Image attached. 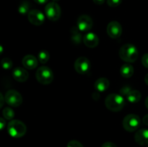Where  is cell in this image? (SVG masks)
Returning <instances> with one entry per match:
<instances>
[{
    "instance_id": "obj_33",
    "label": "cell",
    "mask_w": 148,
    "mask_h": 147,
    "mask_svg": "<svg viewBox=\"0 0 148 147\" xmlns=\"http://www.w3.org/2000/svg\"><path fill=\"white\" fill-rule=\"evenodd\" d=\"M34 1L38 4H46L49 0H34Z\"/></svg>"
},
{
    "instance_id": "obj_21",
    "label": "cell",
    "mask_w": 148,
    "mask_h": 147,
    "mask_svg": "<svg viewBox=\"0 0 148 147\" xmlns=\"http://www.w3.org/2000/svg\"><path fill=\"white\" fill-rule=\"evenodd\" d=\"M49 58H50L49 53L46 50H40L38 55V61H40L41 63H46V62H48V61L49 60Z\"/></svg>"
},
{
    "instance_id": "obj_6",
    "label": "cell",
    "mask_w": 148,
    "mask_h": 147,
    "mask_svg": "<svg viewBox=\"0 0 148 147\" xmlns=\"http://www.w3.org/2000/svg\"><path fill=\"white\" fill-rule=\"evenodd\" d=\"M45 13L46 17L51 21H57L61 17L62 10L60 6L54 1H51L46 4L45 7Z\"/></svg>"
},
{
    "instance_id": "obj_23",
    "label": "cell",
    "mask_w": 148,
    "mask_h": 147,
    "mask_svg": "<svg viewBox=\"0 0 148 147\" xmlns=\"http://www.w3.org/2000/svg\"><path fill=\"white\" fill-rule=\"evenodd\" d=\"M1 64L3 69L5 70H9L12 67V61L9 58H4L1 61Z\"/></svg>"
},
{
    "instance_id": "obj_13",
    "label": "cell",
    "mask_w": 148,
    "mask_h": 147,
    "mask_svg": "<svg viewBox=\"0 0 148 147\" xmlns=\"http://www.w3.org/2000/svg\"><path fill=\"white\" fill-rule=\"evenodd\" d=\"M13 78L19 82H24L27 80L29 77L28 72L22 67H17L12 71Z\"/></svg>"
},
{
    "instance_id": "obj_20",
    "label": "cell",
    "mask_w": 148,
    "mask_h": 147,
    "mask_svg": "<svg viewBox=\"0 0 148 147\" xmlns=\"http://www.w3.org/2000/svg\"><path fill=\"white\" fill-rule=\"evenodd\" d=\"M30 3L28 2L27 1H23L21 2V4L19 5L18 7V12L20 14H28L29 12L30 11Z\"/></svg>"
},
{
    "instance_id": "obj_22",
    "label": "cell",
    "mask_w": 148,
    "mask_h": 147,
    "mask_svg": "<svg viewBox=\"0 0 148 147\" xmlns=\"http://www.w3.org/2000/svg\"><path fill=\"white\" fill-rule=\"evenodd\" d=\"M3 117L5 118L6 120H13L14 117V112L12 108L7 107V108H4L2 111Z\"/></svg>"
},
{
    "instance_id": "obj_37",
    "label": "cell",
    "mask_w": 148,
    "mask_h": 147,
    "mask_svg": "<svg viewBox=\"0 0 148 147\" xmlns=\"http://www.w3.org/2000/svg\"><path fill=\"white\" fill-rule=\"evenodd\" d=\"M147 147H148V146H147Z\"/></svg>"
},
{
    "instance_id": "obj_19",
    "label": "cell",
    "mask_w": 148,
    "mask_h": 147,
    "mask_svg": "<svg viewBox=\"0 0 148 147\" xmlns=\"http://www.w3.org/2000/svg\"><path fill=\"white\" fill-rule=\"evenodd\" d=\"M142 95L138 90H132L127 96V99L130 103H137L141 99Z\"/></svg>"
},
{
    "instance_id": "obj_24",
    "label": "cell",
    "mask_w": 148,
    "mask_h": 147,
    "mask_svg": "<svg viewBox=\"0 0 148 147\" xmlns=\"http://www.w3.org/2000/svg\"><path fill=\"white\" fill-rule=\"evenodd\" d=\"M122 0H107V4L111 7H116L121 4Z\"/></svg>"
},
{
    "instance_id": "obj_14",
    "label": "cell",
    "mask_w": 148,
    "mask_h": 147,
    "mask_svg": "<svg viewBox=\"0 0 148 147\" xmlns=\"http://www.w3.org/2000/svg\"><path fill=\"white\" fill-rule=\"evenodd\" d=\"M135 141L141 146L148 144V129L142 128L136 132L134 135Z\"/></svg>"
},
{
    "instance_id": "obj_5",
    "label": "cell",
    "mask_w": 148,
    "mask_h": 147,
    "mask_svg": "<svg viewBox=\"0 0 148 147\" xmlns=\"http://www.w3.org/2000/svg\"><path fill=\"white\" fill-rule=\"evenodd\" d=\"M123 127L128 132L137 131L140 125V117L135 114L127 115L123 120Z\"/></svg>"
},
{
    "instance_id": "obj_10",
    "label": "cell",
    "mask_w": 148,
    "mask_h": 147,
    "mask_svg": "<svg viewBox=\"0 0 148 147\" xmlns=\"http://www.w3.org/2000/svg\"><path fill=\"white\" fill-rule=\"evenodd\" d=\"M27 19L31 24L40 26L45 22V16L42 12L38 10H32L27 14Z\"/></svg>"
},
{
    "instance_id": "obj_31",
    "label": "cell",
    "mask_w": 148,
    "mask_h": 147,
    "mask_svg": "<svg viewBox=\"0 0 148 147\" xmlns=\"http://www.w3.org/2000/svg\"><path fill=\"white\" fill-rule=\"evenodd\" d=\"M143 122L145 125H147L148 126V114H147V115H145L144 117H143Z\"/></svg>"
},
{
    "instance_id": "obj_2",
    "label": "cell",
    "mask_w": 148,
    "mask_h": 147,
    "mask_svg": "<svg viewBox=\"0 0 148 147\" xmlns=\"http://www.w3.org/2000/svg\"><path fill=\"white\" fill-rule=\"evenodd\" d=\"M138 50L134 45L124 44L119 50V56L124 61L127 63H134L138 58Z\"/></svg>"
},
{
    "instance_id": "obj_9",
    "label": "cell",
    "mask_w": 148,
    "mask_h": 147,
    "mask_svg": "<svg viewBox=\"0 0 148 147\" xmlns=\"http://www.w3.org/2000/svg\"><path fill=\"white\" fill-rule=\"evenodd\" d=\"M93 22L92 18L87 14H82L79 16L77 21V27L81 32H88L91 30Z\"/></svg>"
},
{
    "instance_id": "obj_1",
    "label": "cell",
    "mask_w": 148,
    "mask_h": 147,
    "mask_svg": "<svg viewBox=\"0 0 148 147\" xmlns=\"http://www.w3.org/2000/svg\"><path fill=\"white\" fill-rule=\"evenodd\" d=\"M126 100L124 96L118 94H111L106 97L105 105L109 110L112 112H119L125 106Z\"/></svg>"
},
{
    "instance_id": "obj_32",
    "label": "cell",
    "mask_w": 148,
    "mask_h": 147,
    "mask_svg": "<svg viewBox=\"0 0 148 147\" xmlns=\"http://www.w3.org/2000/svg\"><path fill=\"white\" fill-rule=\"evenodd\" d=\"M92 1H93L95 4L101 5V4H103L104 2H105V0H92Z\"/></svg>"
},
{
    "instance_id": "obj_7",
    "label": "cell",
    "mask_w": 148,
    "mask_h": 147,
    "mask_svg": "<svg viewBox=\"0 0 148 147\" xmlns=\"http://www.w3.org/2000/svg\"><path fill=\"white\" fill-rule=\"evenodd\" d=\"M6 103L11 107H19L23 103V97L20 93L14 89H10L5 94Z\"/></svg>"
},
{
    "instance_id": "obj_16",
    "label": "cell",
    "mask_w": 148,
    "mask_h": 147,
    "mask_svg": "<svg viewBox=\"0 0 148 147\" xmlns=\"http://www.w3.org/2000/svg\"><path fill=\"white\" fill-rule=\"evenodd\" d=\"M110 85V82L107 78L101 77L97 79L94 84V87L96 91L100 92H103L106 91L108 89Z\"/></svg>"
},
{
    "instance_id": "obj_29",
    "label": "cell",
    "mask_w": 148,
    "mask_h": 147,
    "mask_svg": "<svg viewBox=\"0 0 148 147\" xmlns=\"http://www.w3.org/2000/svg\"><path fill=\"white\" fill-rule=\"evenodd\" d=\"M5 118H0V129L3 130L4 128L5 127L6 125V120Z\"/></svg>"
},
{
    "instance_id": "obj_30",
    "label": "cell",
    "mask_w": 148,
    "mask_h": 147,
    "mask_svg": "<svg viewBox=\"0 0 148 147\" xmlns=\"http://www.w3.org/2000/svg\"><path fill=\"white\" fill-rule=\"evenodd\" d=\"M0 99H1V102H0V107H1V108H2L3 107V105H4V102H6V101H5V97H4L2 95V94H0Z\"/></svg>"
},
{
    "instance_id": "obj_15",
    "label": "cell",
    "mask_w": 148,
    "mask_h": 147,
    "mask_svg": "<svg viewBox=\"0 0 148 147\" xmlns=\"http://www.w3.org/2000/svg\"><path fill=\"white\" fill-rule=\"evenodd\" d=\"M38 64V59L33 55H26L23 59V65L25 69L33 70L36 69Z\"/></svg>"
},
{
    "instance_id": "obj_4",
    "label": "cell",
    "mask_w": 148,
    "mask_h": 147,
    "mask_svg": "<svg viewBox=\"0 0 148 147\" xmlns=\"http://www.w3.org/2000/svg\"><path fill=\"white\" fill-rule=\"evenodd\" d=\"M36 76L38 82L44 85L51 84L53 79V71L48 66H41L38 68L36 71Z\"/></svg>"
},
{
    "instance_id": "obj_25",
    "label": "cell",
    "mask_w": 148,
    "mask_h": 147,
    "mask_svg": "<svg viewBox=\"0 0 148 147\" xmlns=\"http://www.w3.org/2000/svg\"><path fill=\"white\" fill-rule=\"evenodd\" d=\"M67 147H84L80 142L76 140H72L67 144Z\"/></svg>"
},
{
    "instance_id": "obj_26",
    "label": "cell",
    "mask_w": 148,
    "mask_h": 147,
    "mask_svg": "<svg viewBox=\"0 0 148 147\" xmlns=\"http://www.w3.org/2000/svg\"><path fill=\"white\" fill-rule=\"evenodd\" d=\"M132 90V89L130 86H123V87L121 88V90H120V93H121V95H122V96L127 97V95H128V94L130 93Z\"/></svg>"
},
{
    "instance_id": "obj_18",
    "label": "cell",
    "mask_w": 148,
    "mask_h": 147,
    "mask_svg": "<svg viewBox=\"0 0 148 147\" xmlns=\"http://www.w3.org/2000/svg\"><path fill=\"white\" fill-rule=\"evenodd\" d=\"M77 27H73L71 29V39L75 44L78 45L82 40V35Z\"/></svg>"
},
{
    "instance_id": "obj_35",
    "label": "cell",
    "mask_w": 148,
    "mask_h": 147,
    "mask_svg": "<svg viewBox=\"0 0 148 147\" xmlns=\"http://www.w3.org/2000/svg\"><path fill=\"white\" fill-rule=\"evenodd\" d=\"M145 106H146V108L148 109V97L146 98V99H145Z\"/></svg>"
},
{
    "instance_id": "obj_36",
    "label": "cell",
    "mask_w": 148,
    "mask_h": 147,
    "mask_svg": "<svg viewBox=\"0 0 148 147\" xmlns=\"http://www.w3.org/2000/svg\"><path fill=\"white\" fill-rule=\"evenodd\" d=\"M53 1H54V2H57V1H59V0H52Z\"/></svg>"
},
{
    "instance_id": "obj_8",
    "label": "cell",
    "mask_w": 148,
    "mask_h": 147,
    "mask_svg": "<svg viewBox=\"0 0 148 147\" xmlns=\"http://www.w3.org/2000/svg\"><path fill=\"white\" fill-rule=\"evenodd\" d=\"M75 69L79 74H86L90 71L91 63L89 59L84 56L79 57L75 62Z\"/></svg>"
},
{
    "instance_id": "obj_3",
    "label": "cell",
    "mask_w": 148,
    "mask_h": 147,
    "mask_svg": "<svg viewBox=\"0 0 148 147\" xmlns=\"http://www.w3.org/2000/svg\"><path fill=\"white\" fill-rule=\"evenodd\" d=\"M7 131L10 136L19 138L26 133L27 127L24 122L19 120H12L7 125Z\"/></svg>"
},
{
    "instance_id": "obj_17",
    "label": "cell",
    "mask_w": 148,
    "mask_h": 147,
    "mask_svg": "<svg viewBox=\"0 0 148 147\" xmlns=\"http://www.w3.org/2000/svg\"><path fill=\"white\" fill-rule=\"evenodd\" d=\"M120 74L124 78H130L134 74V68L129 63L122 65L120 69Z\"/></svg>"
},
{
    "instance_id": "obj_11",
    "label": "cell",
    "mask_w": 148,
    "mask_h": 147,
    "mask_svg": "<svg viewBox=\"0 0 148 147\" xmlns=\"http://www.w3.org/2000/svg\"><path fill=\"white\" fill-rule=\"evenodd\" d=\"M107 33L108 36L113 39L119 37L122 33V27L117 21H111L107 26Z\"/></svg>"
},
{
    "instance_id": "obj_34",
    "label": "cell",
    "mask_w": 148,
    "mask_h": 147,
    "mask_svg": "<svg viewBox=\"0 0 148 147\" xmlns=\"http://www.w3.org/2000/svg\"><path fill=\"white\" fill-rule=\"evenodd\" d=\"M145 82L146 84L148 86V74H146V76H145Z\"/></svg>"
},
{
    "instance_id": "obj_12",
    "label": "cell",
    "mask_w": 148,
    "mask_h": 147,
    "mask_svg": "<svg viewBox=\"0 0 148 147\" xmlns=\"http://www.w3.org/2000/svg\"><path fill=\"white\" fill-rule=\"evenodd\" d=\"M83 43L87 47L95 48L99 43V37L95 33H88L83 37Z\"/></svg>"
},
{
    "instance_id": "obj_28",
    "label": "cell",
    "mask_w": 148,
    "mask_h": 147,
    "mask_svg": "<svg viewBox=\"0 0 148 147\" xmlns=\"http://www.w3.org/2000/svg\"><path fill=\"white\" fill-rule=\"evenodd\" d=\"M101 147H117V146L115 144H114V143L108 141V142L104 143Z\"/></svg>"
},
{
    "instance_id": "obj_27",
    "label": "cell",
    "mask_w": 148,
    "mask_h": 147,
    "mask_svg": "<svg viewBox=\"0 0 148 147\" xmlns=\"http://www.w3.org/2000/svg\"><path fill=\"white\" fill-rule=\"evenodd\" d=\"M142 63L145 68L148 69V53H146L142 58Z\"/></svg>"
}]
</instances>
